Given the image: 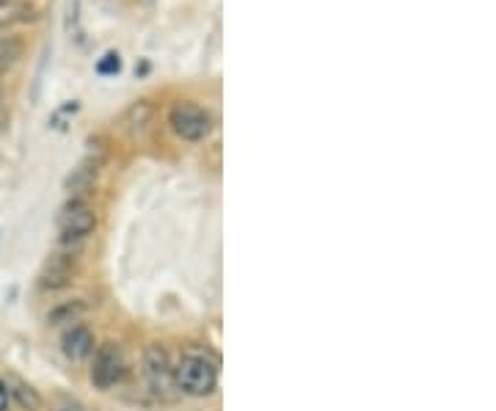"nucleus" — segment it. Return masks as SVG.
<instances>
[{"instance_id":"f257e3e1","label":"nucleus","mask_w":496,"mask_h":411,"mask_svg":"<svg viewBox=\"0 0 496 411\" xmlns=\"http://www.w3.org/2000/svg\"><path fill=\"white\" fill-rule=\"evenodd\" d=\"M218 356L207 345H187L174 364V389L182 398L204 400L218 389Z\"/></svg>"},{"instance_id":"f03ea898","label":"nucleus","mask_w":496,"mask_h":411,"mask_svg":"<svg viewBox=\"0 0 496 411\" xmlns=\"http://www.w3.org/2000/svg\"><path fill=\"white\" fill-rule=\"evenodd\" d=\"M58 249H83V243L94 235L97 230V213L89 205V199H74L58 210Z\"/></svg>"},{"instance_id":"7ed1b4c3","label":"nucleus","mask_w":496,"mask_h":411,"mask_svg":"<svg viewBox=\"0 0 496 411\" xmlns=\"http://www.w3.org/2000/svg\"><path fill=\"white\" fill-rule=\"evenodd\" d=\"M127 376V356L125 348L117 340H105L94 348L91 354V367H89V379L91 387L100 392H108L113 387H119Z\"/></svg>"},{"instance_id":"20e7f679","label":"nucleus","mask_w":496,"mask_h":411,"mask_svg":"<svg viewBox=\"0 0 496 411\" xmlns=\"http://www.w3.org/2000/svg\"><path fill=\"white\" fill-rule=\"evenodd\" d=\"M141 364H144V379H146L149 389L161 400L179 398L174 389V362H171V354L166 351L163 343H149L144 348Z\"/></svg>"},{"instance_id":"39448f33","label":"nucleus","mask_w":496,"mask_h":411,"mask_svg":"<svg viewBox=\"0 0 496 411\" xmlns=\"http://www.w3.org/2000/svg\"><path fill=\"white\" fill-rule=\"evenodd\" d=\"M81 271V251L78 249H58L39 274V290L42 293H61L72 287L74 276Z\"/></svg>"},{"instance_id":"423d86ee","label":"nucleus","mask_w":496,"mask_h":411,"mask_svg":"<svg viewBox=\"0 0 496 411\" xmlns=\"http://www.w3.org/2000/svg\"><path fill=\"white\" fill-rule=\"evenodd\" d=\"M169 127L182 138V141H204L213 133V117L204 108L194 105V102H177L169 110Z\"/></svg>"},{"instance_id":"0eeeda50","label":"nucleus","mask_w":496,"mask_h":411,"mask_svg":"<svg viewBox=\"0 0 496 411\" xmlns=\"http://www.w3.org/2000/svg\"><path fill=\"white\" fill-rule=\"evenodd\" d=\"M94 348H97V337H94V331L86 323H72V326L64 328L61 351H64V356L72 364H81V362L91 359Z\"/></svg>"},{"instance_id":"6e6552de","label":"nucleus","mask_w":496,"mask_h":411,"mask_svg":"<svg viewBox=\"0 0 496 411\" xmlns=\"http://www.w3.org/2000/svg\"><path fill=\"white\" fill-rule=\"evenodd\" d=\"M97 171H100V163H97V161L81 163L78 169H74V171L64 179L66 194H69V197H74V199H86V194L94 188Z\"/></svg>"},{"instance_id":"1a4fd4ad","label":"nucleus","mask_w":496,"mask_h":411,"mask_svg":"<svg viewBox=\"0 0 496 411\" xmlns=\"http://www.w3.org/2000/svg\"><path fill=\"white\" fill-rule=\"evenodd\" d=\"M86 312H89V304L83 302V298H72V302L56 304V307L45 315V320H48V326H53V328H58V326L66 328V326H72V323H81Z\"/></svg>"},{"instance_id":"9d476101","label":"nucleus","mask_w":496,"mask_h":411,"mask_svg":"<svg viewBox=\"0 0 496 411\" xmlns=\"http://www.w3.org/2000/svg\"><path fill=\"white\" fill-rule=\"evenodd\" d=\"M152 125V105L149 102H138L127 110V117H125V127L133 138H141Z\"/></svg>"},{"instance_id":"9b49d317","label":"nucleus","mask_w":496,"mask_h":411,"mask_svg":"<svg viewBox=\"0 0 496 411\" xmlns=\"http://www.w3.org/2000/svg\"><path fill=\"white\" fill-rule=\"evenodd\" d=\"M9 392H12V403H17L22 411H39L45 406V398L39 395V389H33L30 384L17 381V384L9 387Z\"/></svg>"},{"instance_id":"f8f14e48","label":"nucleus","mask_w":496,"mask_h":411,"mask_svg":"<svg viewBox=\"0 0 496 411\" xmlns=\"http://www.w3.org/2000/svg\"><path fill=\"white\" fill-rule=\"evenodd\" d=\"M50 411H86L81 400H74L69 395H56L50 403Z\"/></svg>"},{"instance_id":"ddd939ff","label":"nucleus","mask_w":496,"mask_h":411,"mask_svg":"<svg viewBox=\"0 0 496 411\" xmlns=\"http://www.w3.org/2000/svg\"><path fill=\"white\" fill-rule=\"evenodd\" d=\"M119 69H122V61H119L117 53H108V56H102V61H97L100 74H117Z\"/></svg>"},{"instance_id":"4468645a","label":"nucleus","mask_w":496,"mask_h":411,"mask_svg":"<svg viewBox=\"0 0 496 411\" xmlns=\"http://www.w3.org/2000/svg\"><path fill=\"white\" fill-rule=\"evenodd\" d=\"M12 408V392H9V384L0 379V411H9Z\"/></svg>"},{"instance_id":"2eb2a0df","label":"nucleus","mask_w":496,"mask_h":411,"mask_svg":"<svg viewBox=\"0 0 496 411\" xmlns=\"http://www.w3.org/2000/svg\"><path fill=\"white\" fill-rule=\"evenodd\" d=\"M6 6V0H0V9H4Z\"/></svg>"}]
</instances>
